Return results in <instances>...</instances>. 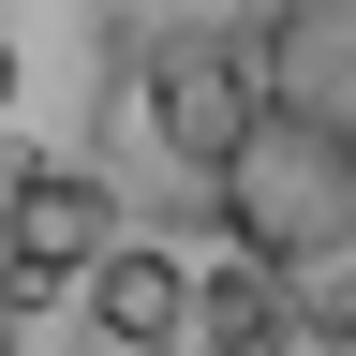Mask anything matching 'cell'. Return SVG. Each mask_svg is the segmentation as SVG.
<instances>
[{"instance_id": "obj_6", "label": "cell", "mask_w": 356, "mask_h": 356, "mask_svg": "<svg viewBox=\"0 0 356 356\" xmlns=\"http://www.w3.org/2000/svg\"><path fill=\"white\" fill-rule=\"evenodd\" d=\"M0 356H15V297H0Z\"/></svg>"}, {"instance_id": "obj_2", "label": "cell", "mask_w": 356, "mask_h": 356, "mask_svg": "<svg viewBox=\"0 0 356 356\" xmlns=\"http://www.w3.org/2000/svg\"><path fill=\"white\" fill-rule=\"evenodd\" d=\"M119 252V193L89 163H0V297H74L89 267Z\"/></svg>"}, {"instance_id": "obj_4", "label": "cell", "mask_w": 356, "mask_h": 356, "mask_svg": "<svg viewBox=\"0 0 356 356\" xmlns=\"http://www.w3.org/2000/svg\"><path fill=\"white\" fill-rule=\"evenodd\" d=\"M163 119H178L193 163H238V134H252V104L222 89V60H163Z\"/></svg>"}, {"instance_id": "obj_5", "label": "cell", "mask_w": 356, "mask_h": 356, "mask_svg": "<svg viewBox=\"0 0 356 356\" xmlns=\"http://www.w3.org/2000/svg\"><path fill=\"white\" fill-rule=\"evenodd\" d=\"M15 74H30V60H15V30H0V104H15Z\"/></svg>"}, {"instance_id": "obj_3", "label": "cell", "mask_w": 356, "mask_h": 356, "mask_svg": "<svg viewBox=\"0 0 356 356\" xmlns=\"http://www.w3.org/2000/svg\"><path fill=\"white\" fill-rule=\"evenodd\" d=\"M74 297H89V327H104L119 356H163L178 327H193V267H178V252H149V238H119Z\"/></svg>"}, {"instance_id": "obj_1", "label": "cell", "mask_w": 356, "mask_h": 356, "mask_svg": "<svg viewBox=\"0 0 356 356\" xmlns=\"http://www.w3.org/2000/svg\"><path fill=\"white\" fill-rule=\"evenodd\" d=\"M222 208H238V238L267 267H312L356 238V134L312 119V104H252L238 163H222Z\"/></svg>"}]
</instances>
